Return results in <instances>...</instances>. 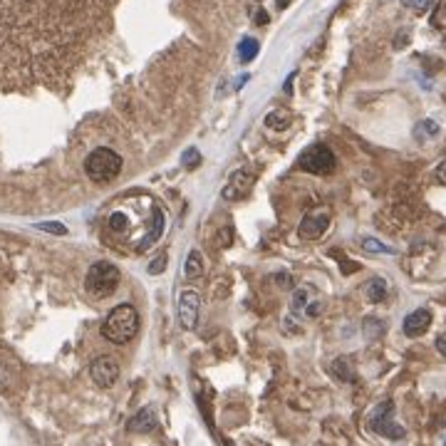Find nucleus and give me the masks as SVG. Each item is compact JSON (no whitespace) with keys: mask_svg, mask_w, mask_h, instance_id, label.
I'll return each instance as SVG.
<instances>
[{"mask_svg":"<svg viewBox=\"0 0 446 446\" xmlns=\"http://www.w3.org/2000/svg\"><path fill=\"white\" fill-rule=\"evenodd\" d=\"M137 332H139V312L127 303L112 307V312L102 322V338L115 344H127Z\"/></svg>","mask_w":446,"mask_h":446,"instance_id":"nucleus-1","label":"nucleus"},{"mask_svg":"<svg viewBox=\"0 0 446 446\" xmlns=\"http://www.w3.org/2000/svg\"><path fill=\"white\" fill-rule=\"evenodd\" d=\"M84 172L95 184H109L115 181L121 172V156L107 147H97L95 152L84 159Z\"/></svg>","mask_w":446,"mask_h":446,"instance_id":"nucleus-2","label":"nucleus"},{"mask_svg":"<svg viewBox=\"0 0 446 446\" xmlns=\"http://www.w3.org/2000/svg\"><path fill=\"white\" fill-rule=\"evenodd\" d=\"M121 283V273L119 268L112 266L107 261H99V263H92L84 275V287H87V293H92L95 298H107L112 295L119 287Z\"/></svg>","mask_w":446,"mask_h":446,"instance_id":"nucleus-3","label":"nucleus"},{"mask_svg":"<svg viewBox=\"0 0 446 446\" xmlns=\"http://www.w3.org/2000/svg\"><path fill=\"white\" fill-rule=\"evenodd\" d=\"M335 154H332L330 147L325 144H310L305 152L298 156V166L303 172L307 174H315V176H327V174L335 172Z\"/></svg>","mask_w":446,"mask_h":446,"instance_id":"nucleus-4","label":"nucleus"},{"mask_svg":"<svg viewBox=\"0 0 446 446\" xmlns=\"http://www.w3.org/2000/svg\"><path fill=\"white\" fill-rule=\"evenodd\" d=\"M370 427L375 434L379 436H387V439H404V427H399L395 421V404L392 401H382L379 407L375 409V414L370 419Z\"/></svg>","mask_w":446,"mask_h":446,"instance_id":"nucleus-5","label":"nucleus"},{"mask_svg":"<svg viewBox=\"0 0 446 446\" xmlns=\"http://www.w3.org/2000/svg\"><path fill=\"white\" fill-rule=\"evenodd\" d=\"M198 310H201V295L196 290H184V293L178 295V303H176V318H178V325L181 330H193L198 322Z\"/></svg>","mask_w":446,"mask_h":446,"instance_id":"nucleus-6","label":"nucleus"},{"mask_svg":"<svg viewBox=\"0 0 446 446\" xmlns=\"http://www.w3.org/2000/svg\"><path fill=\"white\" fill-rule=\"evenodd\" d=\"M89 375H92V379H95L97 387H115L117 379H119V364H117L115 357H97L95 362H92V367H89Z\"/></svg>","mask_w":446,"mask_h":446,"instance_id":"nucleus-7","label":"nucleus"},{"mask_svg":"<svg viewBox=\"0 0 446 446\" xmlns=\"http://www.w3.org/2000/svg\"><path fill=\"white\" fill-rule=\"evenodd\" d=\"M253 184H255L253 172H248V169H238V172H233V176L228 178V184L223 186L221 196L226 198V201H238V198H243L250 189H253Z\"/></svg>","mask_w":446,"mask_h":446,"instance_id":"nucleus-8","label":"nucleus"},{"mask_svg":"<svg viewBox=\"0 0 446 446\" xmlns=\"http://www.w3.org/2000/svg\"><path fill=\"white\" fill-rule=\"evenodd\" d=\"M327 223H330V213H325V211L307 213V216L303 218V223H300L298 236L303 238V241H315V238H320L327 231Z\"/></svg>","mask_w":446,"mask_h":446,"instance_id":"nucleus-9","label":"nucleus"},{"mask_svg":"<svg viewBox=\"0 0 446 446\" xmlns=\"http://www.w3.org/2000/svg\"><path fill=\"white\" fill-rule=\"evenodd\" d=\"M429 325H432V312L427 307H416L414 312H409L407 318H404L401 330H404L407 338H421L429 330Z\"/></svg>","mask_w":446,"mask_h":446,"instance_id":"nucleus-10","label":"nucleus"},{"mask_svg":"<svg viewBox=\"0 0 446 446\" xmlns=\"http://www.w3.org/2000/svg\"><path fill=\"white\" fill-rule=\"evenodd\" d=\"M164 228H166V216H164V211L154 206V209H152V221H149V228H147V233H144V236L139 238V243H137V250L152 248L154 243H156L161 236H164Z\"/></svg>","mask_w":446,"mask_h":446,"instance_id":"nucleus-11","label":"nucleus"},{"mask_svg":"<svg viewBox=\"0 0 446 446\" xmlns=\"http://www.w3.org/2000/svg\"><path fill=\"white\" fill-rule=\"evenodd\" d=\"M156 424H159V419H156V412H154V407H144L141 412H137V414H134L132 421H129V432L149 434L152 429H156Z\"/></svg>","mask_w":446,"mask_h":446,"instance_id":"nucleus-12","label":"nucleus"},{"mask_svg":"<svg viewBox=\"0 0 446 446\" xmlns=\"http://www.w3.org/2000/svg\"><path fill=\"white\" fill-rule=\"evenodd\" d=\"M184 275L189 278V281H193V278H198V275H204V253H201L198 248H193L191 253H189V258H186Z\"/></svg>","mask_w":446,"mask_h":446,"instance_id":"nucleus-13","label":"nucleus"},{"mask_svg":"<svg viewBox=\"0 0 446 446\" xmlns=\"http://www.w3.org/2000/svg\"><path fill=\"white\" fill-rule=\"evenodd\" d=\"M364 298L370 300V303H382L384 298H387V281L384 278H372L370 283H367V287H364Z\"/></svg>","mask_w":446,"mask_h":446,"instance_id":"nucleus-14","label":"nucleus"},{"mask_svg":"<svg viewBox=\"0 0 446 446\" xmlns=\"http://www.w3.org/2000/svg\"><path fill=\"white\" fill-rule=\"evenodd\" d=\"M290 121H293V117H290V112H287V109H273V112L266 117V124L270 129H275V132H283V129H287V127H290Z\"/></svg>","mask_w":446,"mask_h":446,"instance_id":"nucleus-15","label":"nucleus"},{"mask_svg":"<svg viewBox=\"0 0 446 446\" xmlns=\"http://www.w3.org/2000/svg\"><path fill=\"white\" fill-rule=\"evenodd\" d=\"M439 132H441V129H439V124H436V121H434V119H424V121H419V124L414 127V139L424 144V141L434 139V137H439Z\"/></svg>","mask_w":446,"mask_h":446,"instance_id":"nucleus-16","label":"nucleus"},{"mask_svg":"<svg viewBox=\"0 0 446 446\" xmlns=\"http://www.w3.org/2000/svg\"><path fill=\"white\" fill-rule=\"evenodd\" d=\"M255 55H258V40L243 38L241 45H238V58H241V62H250Z\"/></svg>","mask_w":446,"mask_h":446,"instance_id":"nucleus-17","label":"nucleus"},{"mask_svg":"<svg viewBox=\"0 0 446 446\" xmlns=\"http://www.w3.org/2000/svg\"><path fill=\"white\" fill-rule=\"evenodd\" d=\"M401 5L407 8V10H414L416 15H424L432 10L434 0H401Z\"/></svg>","mask_w":446,"mask_h":446,"instance_id":"nucleus-18","label":"nucleus"},{"mask_svg":"<svg viewBox=\"0 0 446 446\" xmlns=\"http://www.w3.org/2000/svg\"><path fill=\"white\" fill-rule=\"evenodd\" d=\"M362 248L370 253H395V248H389L384 243H379L377 238H362Z\"/></svg>","mask_w":446,"mask_h":446,"instance_id":"nucleus-19","label":"nucleus"},{"mask_svg":"<svg viewBox=\"0 0 446 446\" xmlns=\"http://www.w3.org/2000/svg\"><path fill=\"white\" fill-rule=\"evenodd\" d=\"M181 161H184L189 169H196L198 164H201V154H198V149H186L184 154H181Z\"/></svg>","mask_w":446,"mask_h":446,"instance_id":"nucleus-20","label":"nucleus"},{"mask_svg":"<svg viewBox=\"0 0 446 446\" xmlns=\"http://www.w3.org/2000/svg\"><path fill=\"white\" fill-rule=\"evenodd\" d=\"M166 261H169V255H166V253H159V255H156V258H154L152 263H149L147 270H149V273H152V275L164 273V270H166Z\"/></svg>","mask_w":446,"mask_h":446,"instance_id":"nucleus-21","label":"nucleus"},{"mask_svg":"<svg viewBox=\"0 0 446 446\" xmlns=\"http://www.w3.org/2000/svg\"><path fill=\"white\" fill-rule=\"evenodd\" d=\"M127 216H124V213H121V211H115V213H112V216H109V228L112 231H124L127 228Z\"/></svg>","mask_w":446,"mask_h":446,"instance_id":"nucleus-22","label":"nucleus"},{"mask_svg":"<svg viewBox=\"0 0 446 446\" xmlns=\"http://www.w3.org/2000/svg\"><path fill=\"white\" fill-rule=\"evenodd\" d=\"M305 307H307V293L303 290V287H298L293 295V312L305 310Z\"/></svg>","mask_w":446,"mask_h":446,"instance_id":"nucleus-23","label":"nucleus"},{"mask_svg":"<svg viewBox=\"0 0 446 446\" xmlns=\"http://www.w3.org/2000/svg\"><path fill=\"white\" fill-rule=\"evenodd\" d=\"M38 228L50 231V233H58V236H64V233H67V228L60 226V223H38Z\"/></svg>","mask_w":446,"mask_h":446,"instance_id":"nucleus-24","label":"nucleus"},{"mask_svg":"<svg viewBox=\"0 0 446 446\" xmlns=\"http://www.w3.org/2000/svg\"><path fill=\"white\" fill-rule=\"evenodd\" d=\"M434 176H436V181H441V184H446V161H441V164L436 166V172H434Z\"/></svg>","mask_w":446,"mask_h":446,"instance_id":"nucleus-25","label":"nucleus"},{"mask_svg":"<svg viewBox=\"0 0 446 446\" xmlns=\"http://www.w3.org/2000/svg\"><path fill=\"white\" fill-rule=\"evenodd\" d=\"M436 350H439L441 355L446 357V332H444V335H439V338H436Z\"/></svg>","mask_w":446,"mask_h":446,"instance_id":"nucleus-26","label":"nucleus"},{"mask_svg":"<svg viewBox=\"0 0 446 446\" xmlns=\"http://www.w3.org/2000/svg\"><path fill=\"white\" fill-rule=\"evenodd\" d=\"M290 5V0H278V8H287Z\"/></svg>","mask_w":446,"mask_h":446,"instance_id":"nucleus-27","label":"nucleus"},{"mask_svg":"<svg viewBox=\"0 0 446 446\" xmlns=\"http://www.w3.org/2000/svg\"><path fill=\"white\" fill-rule=\"evenodd\" d=\"M444 18H446V3H444Z\"/></svg>","mask_w":446,"mask_h":446,"instance_id":"nucleus-28","label":"nucleus"},{"mask_svg":"<svg viewBox=\"0 0 446 446\" xmlns=\"http://www.w3.org/2000/svg\"><path fill=\"white\" fill-rule=\"evenodd\" d=\"M444 446H446V439H444Z\"/></svg>","mask_w":446,"mask_h":446,"instance_id":"nucleus-29","label":"nucleus"}]
</instances>
